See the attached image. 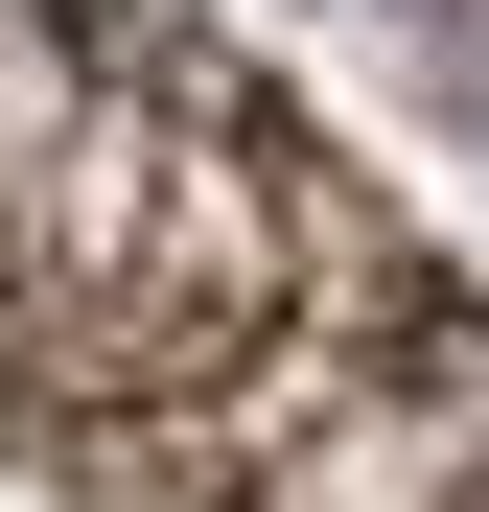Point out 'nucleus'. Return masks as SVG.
Segmentation results:
<instances>
[{
  "label": "nucleus",
  "instance_id": "1",
  "mask_svg": "<svg viewBox=\"0 0 489 512\" xmlns=\"http://www.w3.org/2000/svg\"><path fill=\"white\" fill-rule=\"evenodd\" d=\"M0 512H489V303L187 0H0Z\"/></svg>",
  "mask_w": 489,
  "mask_h": 512
}]
</instances>
